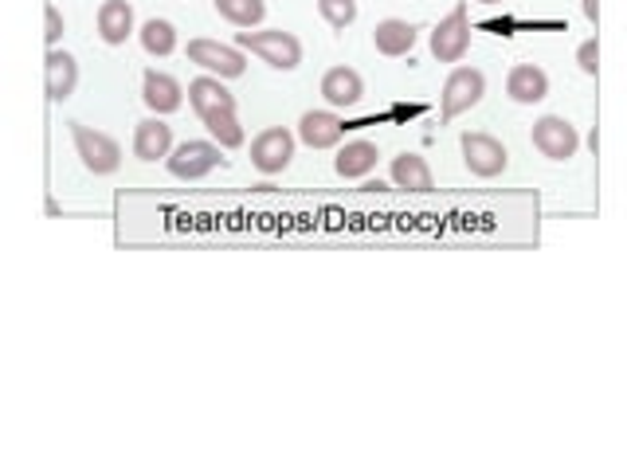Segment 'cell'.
<instances>
[{
  "mask_svg": "<svg viewBox=\"0 0 627 470\" xmlns=\"http://www.w3.org/2000/svg\"><path fill=\"white\" fill-rule=\"evenodd\" d=\"M361 94H365V83L357 75L353 67H329L326 75H322V98L337 110H349V106L361 103Z\"/></svg>",
  "mask_w": 627,
  "mask_h": 470,
  "instance_id": "13",
  "label": "cell"
},
{
  "mask_svg": "<svg viewBox=\"0 0 627 470\" xmlns=\"http://www.w3.org/2000/svg\"><path fill=\"white\" fill-rule=\"evenodd\" d=\"M235 47H244L252 56H259L263 63H271L275 71H294L302 63V44L299 36L282 28H271V32H235Z\"/></svg>",
  "mask_w": 627,
  "mask_h": 470,
  "instance_id": "1",
  "label": "cell"
},
{
  "mask_svg": "<svg viewBox=\"0 0 627 470\" xmlns=\"http://www.w3.org/2000/svg\"><path fill=\"white\" fill-rule=\"evenodd\" d=\"M577 63H581L584 75H596L600 71V44L596 39H584L581 51H577Z\"/></svg>",
  "mask_w": 627,
  "mask_h": 470,
  "instance_id": "25",
  "label": "cell"
},
{
  "mask_svg": "<svg viewBox=\"0 0 627 470\" xmlns=\"http://www.w3.org/2000/svg\"><path fill=\"white\" fill-rule=\"evenodd\" d=\"M200 122H205V130L212 133L216 145H224V150H240V145H244V126H240L235 110H212V114H205Z\"/></svg>",
  "mask_w": 627,
  "mask_h": 470,
  "instance_id": "21",
  "label": "cell"
},
{
  "mask_svg": "<svg viewBox=\"0 0 627 470\" xmlns=\"http://www.w3.org/2000/svg\"><path fill=\"white\" fill-rule=\"evenodd\" d=\"M44 79H47V98L51 103H67L71 94H76L79 86V63L71 51H59V47H51L44 59Z\"/></svg>",
  "mask_w": 627,
  "mask_h": 470,
  "instance_id": "10",
  "label": "cell"
},
{
  "mask_svg": "<svg viewBox=\"0 0 627 470\" xmlns=\"http://www.w3.org/2000/svg\"><path fill=\"white\" fill-rule=\"evenodd\" d=\"M173 153V130L161 118H146L133 130V157L138 161H158Z\"/></svg>",
  "mask_w": 627,
  "mask_h": 470,
  "instance_id": "18",
  "label": "cell"
},
{
  "mask_svg": "<svg viewBox=\"0 0 627 470\" xmlns=\"http://www.w3.org/2000/svg\"><path fill=\"white\" fill-rule=\"evenodd\" d=\"M165 165H169L173 177L200 180L212 169H224L228 157H224V145H216V141H181V145H173V153L165 157Z\"/></svg>",
  "mask_w": 627,
  "mask_h": 470,
  "instance_id": "4",
  "label": "cell"
},
{
  "mask_svg": "<svg viewBox=\"0 0 627 470\" xmlns=\"http://www.w3.org/2000/svg\"><path fill=\"white\" fill-rule=\"evenodd\" d=\"M506 94H510L518 106H534L549 94V75H545L537 63H514L510 75H506Z\"/></svg>",
  "mask_w": 627,
  "mask_h": 470,
  "instance_id": "11",
  "label": "cell"
},
{
  "mask_svg": "<svg viewBox=\"0 0 627 470\" xmlns=\"http://www.w3.org/2000/svg\"><path fill=\"white\" fill-rule=\"evenodd\" d=\"M188 106L197 110V118H205L212 110H235V94L224 86V79L200 75L188 83Z\"/></svg>",
  "mask_w": 627,
  "mask_h": 470,
  "instance_id": "15",
  "label": "cell"
},
{
  "mask_svg": "<svg viewBox=\"0 0 627 470\" xmlns=\"http://www.w3.org/2000/svg\"><path fill=\"white\" fill-rule=\"evenodd\" d=\"M318 16L326 20L329 28L346 32L357 20V0H318Z\"/></svg>",
  "mask_w": 627,
  "mask_h": 470,
  "instance_id": "24",
  "label": "cell"
},
{
  "mask_svg": "<svg viewBox=\"0 0 627 470\" xmlns=\"http://www.w3.org/2000/svg\"><path fill=\"white\" fill-rule=\"evenodd\" d=\"M138 36H141V47H146L150 56H158V59H165V56H173V51H177V28H173L169 20H161V16L146 20Z\"/></svg>",
  "mask_w": 627,
  "mask_h": 470,
  "instance_id": "22",
  "label": "cell"
},
{
  "mask_svg": "<svg viewBox=\"0 0 627 470\" xmlns=\"http://www.w3.org/2000/svg\"><path fill=\"white\" fill-rule=\"evenodd\" d=\"M460 145H463V165L483 180L498 177V173H506V165H510V153H506V145L495 138V133L467 130L460 138Z\"/></svg>",
  "mask_w": 627,
  "mask_h": 470,
  "instance_id": "5",
  "label": "cell"
},
{
  "mask_svg": "<svg viewBox=\"0 0 627 470\" xmlns=\"http://www.w3.org/2000/svg\"><path fill=\"white\" fill-rule=\"evenodd\" d=\"M376 157H381V150H376L373 141H346L334 157V169H337V177L361 180L376 169Z\"/></svg>",
  "mask_w": 627,
  "mask_h": 470,
  "instance_id": "17",
  "label": "cell"
},
{
  "mask_svg": "<svg viewBox=\"0 0 627 470\" xmlns=\"http://www.w3.org/2000/svg\"><path fill=\"white\" fill-rule=\"evenodd\" d=\"M294 161V133L282 130V126H271L263 130L259 138L252 141V165L263 173V177H275Z\"/></svg>",
  "mask_w": 627,
  "mask_h": 470,
  "instance_id": "9",
  "label": "cell"
},
{
  "mask_svg": "<svg viewBox=\"0 0 627 470\" xmlns=\"http://www.w3.org/2000/svg\"><path fill=\"white\" fill-rule=\"evenodd\" d=\"M141 103L150 106L153 114H173L185 103V91H181L177 79L165 75V71H146V75H141Z\"/></svg>",
  "mask_w": 627,
  "mask_h": 470,
  "instance_id": "12",
  "label": "cell"
},
{
  "mask_svg": "<svg viewBox=\"0 0 627 470\" xmlns=\"http://www.w3.org/2000/svg\"><path fill=\"white\" fill-rule=\"evenodd\" d=\"M133 32V9L126 4V0H106L103 9H98V36H103V44L118 47L126 44Z\"/></svg>",
  "mask_w": 627,
  "mask_h": 470,
  "instance_id": "20",
  "label": "cell"
},
{
  "mask_svg": "<svg viewBox=\"0 0 627 470\" xmlns=\"http://www.w3.org/2000/svg\"><path fill=\"white\" fill-rule=\"evenodd\" d=\"M478 4H502V0H478Z\"/></svg>",
  "mask_w": 627,
  "mask_h": 470,
  "instance_id": "28",
  "label": "cell"
},
{
  "mask_svg": "<svg viewBox=\"0 0 627 470\" xmlns=\"http://www.w3.org/2000/svg\"><path fill=\"white\" fill-rule=\"evenodd\" d=\"M188 63L205 67L216 79H240L247 71L244 47H228L216 39H188Z\"/></svg>",
  "mask_w": 627,
  "mask_h": 470,
  "instance_id": "6",
  "label": "cell"
},
{
  "mask_svg": "<svg viewBox=\"0 0 627 470\" xmlns=\"http://www.w3.org/2000/svg\"><path fill=\"white\" fill-rule=\"evenodd\" d=\"M471 47V20H467V4L460 9H451L448 16L436 24L431 32V56L440 59V63H460L467 56Z\"/></svg>",
  "mask_w": 627,
  "mask_h": 470,
  "instance_id": "7",
  "label": "cell"
},
{
  "mask_svg": "<svg viewBox=\"0 0 627 470\" xmlns=\"http://www.w3.org/2000/svg\"><path fill=\"white\" fill-rule=\"evenodd\" d=\"M416 36H420V28H416V24H408V20H396V16L381 20V24L373 28L376 51H381V56H388V59L408 56V51L416 47Z\"/></svg>",
  "mask_w": 627,
  "mask_h": 470,
  "instance_id": "16",
  "label": "cell"
},
{
  "mask_svg": "<svg viewBox=\"0 0 627 470\" xmlns=\"http://www.w3.org/2000/svg\"><path fill=\"white\" fill-rule=\"evenodd\" d=\"M346 133V122L329 110H306L299 118V138L306 141L310 150H334Z\"/></svg>",
  "mask_w": 627,
  "mask_h": 470,
  "instance_id": "14",
  "label": "cell"
},
{
  "mask_svg": "<svg viewBox=\"0 0 627 470\" xmlns=\"http://www.w3.org/2000/svg\"><path fill=\"white\" fill-rule=\"evenodd\" d=\"M71 138H76V153L83 157L86 173H94V177L118 173V165H123V145H118L111 133L91 130V126L83 122H71Z\"/></svg>",
  "mask_w": 627,
  "mask_h": 470,
  "instance_id": "3",
  "label": "cell"
},
{
  "mask_svg": "<svg viewBox=\"0 0 627 470\" xmlns=\"http://www.w3.org/2000/svg\"><path fill=\"white\" fill-rule=\"evenodd\" d=\"M393 185L404 192H431L436 177H431V165L420 153H400V157H393Z\"/></svg>",
  "mask_w": 627,
  "mask_h": 470,
  "instance_id": "19",
  "label": "cell"
},
{
  "mask_svg": "<svg viewBox=\"0 0 627 470\" xmlns=\"http://www.w3.org/2000/svg\"><path fill=\"white\" fill-rule=\"evenodd\" d=\"M220 20L235 24V28H255L263 16H267V4L263 0H212Z\"/></svg>",
  "mask_w": 627,
  "mask_h": 470,
  "instance_id": "23",
  "label": "cell"
},
{
  "mask_svg": "<svg viewBox=\"0 0 627 470\" xmlns=\"http://www.w3.org/2000/svg\"><path fill=\"white\" fill-rule=\"evenodd\" d=\"M483 94H487V75L478 67H455L440 94V122H455L460 114L475 110Z\"/></svg>",
  "mask_w": 627,
  "mask_h": 470,
  "instance_id": "2",
  "label": "cell"
},
{
  "mask_svg": "<svg viewBox=\"0 0 627 470\" xmlns=\"http://www.w3.org/2000/svg\"><path fill=\"white\" fill-rule=\"evenodd\" d=\"M596 12H600V4H596V0H584V16H589L592 24H596Z\"/></svg>",
  "mask_w": 627,
  "mask_h": 470,
  "instance_id": "27",
  "label": "cell"
},
{
  "mask_svg": "<svg viewBox=\"0 0 627 470\" xmlns=\"http://www.w3.org/2000/svg\"><path fill=\"white\" fill-rule=\"evenodd\" d=\"M530 138H534V150L549 161H569L572 153L581 150V133H577V126L565 122V118H557V114L537 118Z\"/></svg>",
  "mask_w": 627,
  "mask_h": 470,
  "instance_id": "8",
  "label": "cell"
},
{
  "mask_svg": "<svg viewBox=\"0 0 627 470\" xmlns=\"http://www.w3.org/2000/svg\"><path fill=\"white\" fill-rule=\"evenodd\" d=\"M44 16H47V32H44L47 47H59V39H63V12H59L56 4H47Z\"/></svg>",
  "mask_w": 627,
  "mask_h": 470,
  "instance_id": "26",
  "label": "cell"
}]
</instances>
